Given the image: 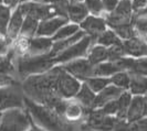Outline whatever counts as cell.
I'll list each match as a JSON object with an SVG mask.
<instances>
[{
  "instance_id": "obj_1",
  "label": "cell",
  "mask_w": 147,
  "mask_h": 131,
  "mask_svg": "<svg viewBox=\"0 0 147 131\" xmlns=\"http://www.w3.org/2000/svg\"><path fill=\"white\" fill-rule=\"evenodd\" d=\"M61 72V65H55L50 71L42 74L31 75L23 80L22 92L26 97L33 102L45 105L53 109L61 99L57 94V83Z\"/></svg>"
},
{
  "instance_id": "obj_2",
  "label": "cell",
  "mask_w": 147,
  "mask_h": 131,
  "mask_svg": "<svg viewBox=\"0 0 147 131\" xmlns=\"http://www.w3.org/2000/svg\"><path fill=\"white\" fill-rule=\"evenodd\" d=\"M24 108L34 124L45 131H73V126L50 107L33 102L23 95Z\"/></svg>"
},
{
  "instance_id": "obj_3",
  "label": "cell",
  "mask_w": 147,
  "mask_h": 131,
  "mask_svg": "<svg viewBox=\"0 0 147 131\" xmlns=\"http://www.w3.org/2000/svg\"><path fill=\"white\" fill-rule=\"evenodd\" d=\"M15 59L16 72L22 80H26L31 75L45 73L55 65H58L55 56H52L50 54H44V55L22 54L15 57Z\"/></svg>"
},
{
  "instance_id": "obj_4",
  "label": "cell",
  "mask_w": 147,
  "mask_h": 131,
  "mask_svg": "<svg viewBox=\"0 0 147 131\" xmlns=\"http://www.w3.org/2000/svg\"><path fill=\"white\" fill-rule=\"evenodd\" d=\"M32 119L26 108H12L0 114V131H27Z\"/></svg>"
},
{
  "instance_id": "obj_5",
  "label": "cell",
  "mask_w": 147,
  "mask_h": 131,
  "mask_svg": "<svg viewBox=\"0 0 147 131\" xmlns=\"http://www.w3.org/2000/svg\"><path fill=\"white\" fill-rule=\"evenodd\" d=\"M93 44H95V41L90 35L85 34L79 42L71 45L70 47H67L64 51L60 52L58 55H55V59H57L58 65L66 63V62H70V61L75 59V58L86 57L88 50Z\"/></svg>"
},
{
  "instance_id": "obj_6",
  "label": "cell",
  "mask_w": 147,
  "mask_h": 131,
  "mask_svg": "<svg viewBox=\"0 0 147 131\" xmlns=\"http://www.w3.org/2000/svg\"><path fill=\"white\" fill-rule=\"evenodd\" d=\"M82 83V80L67 73L61 66V72L57 83V94L63 99H74L75 95L79 93L81 88Z\"/></svg>"
},
{
  "instance_id": "obj_7",
  "label": "cell",
  "mask_w": 147,
  "mask_h": 131,
  "mask_svg": "<svg viewBox=\"0 0 147 131\" xmlns=\"http://www.w3.org/2000/svg\"><path fill=\"white\" fill-rule=\"evenodd\" d=\"M18 8L20 9V11H21L22 15H24V17L26 15H30V17L37 19L39 21L58 15L55 9L53 8L52 5L39 2V1H34V0L21 2L18 6Z\"/></svg>"
},
{
  "instance_id": "obj_8",
  "label": "cell",
  "mask_w": 147,
  "mask_h": 131,
  "mask_svg": "<svg viewBox=\"0 0 147 131\" xmlns=\"http://www.w3.org/2000/svg\"><path fill=\"white\" fill-rule=\"evenodd\" d=\"M21 89L17 84L0 87V114L12 108H24Z\"/></svg>"
},
{
  "instance_id": "obj_9",
  "label": "cell",
  "mask_w": 147,
  "mask_h": 131,
  "mask_svg": "<svg viewBox=\"0 0 147 131\" xmlns=\"http://www.w3.org/2000/svg\"><path fill=\"white\" fill-rule=\"evenodd\" d=\"M103 17L106 20L109 28L133 22L134 11L132 7V0H119L116 9L110 13H105Z\"/></svg>"
},
{
  "instance_id": "obj_10",
  "label": "cell",
  "mask_w": 147,
  "mask_h": 131,
  "mask_svg": "<svg viewBox=\"0 0 147 131\" xmlns=\"http://www.w3.org/2000/svg\"><path fill=\"white\" fill-rule=\"evenodd\" d=\"M67 73L75 76L80 80H85L88 77H92L93 75V67L94 65L90 63L86 57H80L72 59L70 62H66L63 64H60Z\"/></svg>"
},
{
  "instance_id": "obj_11",
  "label": "cell",
  "mask_w": 147,
  "mask_h": 131,
  "mask_svg": "<svg viewBox=\"0 0 147 131\" xmlns=\"http://www.w3.org/2000/svg\"><path fill=\"white\" fill-rule=\"evenodd\" d=\"M107 23L103 15H88L83 21L80 23V29L83 30L88 35L92 37L96 42V39L101 33H103L107 29Z\"/></svg>"
},
{
  "instance_id": "obj_12",
  "label": "cell",
  "mask_w": 147,
  "mask_h": 131,
  "mask_svg": "<svg viewBox=\"0 0 147 131\" xmlns=\"http://www.w3.org/2000/svg\"><path fill=\"white\" fill-rule=\"evenodd\" d=\"M69 19L66 17H62V15H55L49 19H44L39 22V27H38L37 37H52L58 30L63 27L64 24L69 23Z\"/></svg>"
},
{
  "instance_id": "obj_13",
  "label": "cell",
  "mask_w": 147,
  "mask_h": 131,
  "mask_svg": "<svg viewBox=\"0 0 147 131\" xmlns=\"http://www.w3.org/2000/svg\"><path fill=\"white\" fill-rule=\"evenodd\" d=\"M123 46L126 56H132V57L147 56V41L140 35L123 41Z\"/></svg>"
},
{
  "instance_id": "obj_14",
  "label": "cell",
  "mask_w": 147,
  "mask_h": 131,
  "mask_svg": "<svg viewBox=\"0 0 147 131\" xmlns=\"http://www.w3.org/2000/svg\"><path fill=\"white\" fill-rule=\"evenodd\" d=\"M123 92L124 90L122 88L117 87V86H115L113 84H110L109 86H106L104 88L103 90H101L100 93L96 94L95 100L93 102L91 109H100V108H102L105 104L117 99Z\"/></svg>"
},
{
  "instance_id": "obj_15",
  "label": "cell",
  "mask_w": 147,
  "mask_h": 131,
  "mask_svg": "<svg viewBox=\"0 0 147 131\" xmlns=\"http://www.w3.org/2000/svg\"><path fill=\"white\" fill-rule=\"evenodd\" d=\"M53 40L49 37H33L30 39L29 47L26 54L30 55H44L51 52Z\"/></svg>"
},
{
  "instance_id": "obj_16",
  "label": "cell",
  "mask_w": 147,
  "mask_h": 131,
  "mask_svg": "<svg viewBox=\"0 0 147 131\" xmlns=\"http://www.w3.org/2000/svg\"><path fill=\"white\" fill-rule=\"evenodd\" d=\"M23 20H24V15H22L20 9L17 7L12 11L10 21H9V24H8L7 35H6V40H7V42L10 45H11L12 42H15L16 40L18 39V37L20 35V31H21Z\"/></svg>"
},
{
  "instance_id": "obj_17",
  "label": "cell",
  "mask_w": 147,
  "mask_h": 131,
  "mask_svg": "<svg viewBox=\"0 0 147 131\" xmlns=\"http://www.w3.org/2000/svg\"><path fill=\"white\" fill-rule=\"evenodd\" d=\"M144 117V96L133 95L132 102L127 110L126 120L128 122H135Z\"/></svg>"
},
{
  "instance_id": "obj_18",
  "label": "cell",
  "mask_w": 147,
  "mask_h": 131,
  "mask_svg": "<svg viewBox=\"0 0 147 131\" xmlns=\"http://www.w3.org/2000/svg\"><path fill=\"white\" fill-rule=\"evenodd\" d=\"M90 15L88 8L84 2H71L67 9V19L72 23H76L80 25L88 15Z\"/></svg>"
},
{
  "instance_id": "obj_19",
  "label": "cell",
  "mask_w": 147,
  "mask_h": 131,
  "mask_svg": "<svg viewBox=\"0 0 147 131\" xmlns=\"http://www.w3.org/2000/svg\"><path fill=\"white\" fill-rule=\"evenodd\" d=\"M85 34H86V33H85L83 30H80V31H78L75 34H73L72 37H67L65 40H61V41H55V42H53L51 52H50L49 54L52 55V56L58 55L60 52L64 51L67 47H70L71 45H73V44H75L76 42H79Z\"/></svg>"
},
{
  "instance_id": "obj_20",
  "label": "cell",
  "mask_w": 147,
  "mask_h": 131,
  "mask_svg": "<svg viewBox=\"0 0 147 131\" xmlns=\"http://www.w3.org/2000/svg\"><path fill=\"white\" fill-rule=\"evenodd\" d=\"M86 58L91 64L97 65L109 59V50L106 46H103L101 44H93L88 50Z\"/></svg>"
},
{
  "instance_id": "obj_21",
  "label": "cell",
  "mask_w": 147,
  "mask_h": 131,
  "mask_svg": "<svg viewBox=\"0 0 147 131\" xmlns=\"http://www.w3.org/2000/svg\"><path fill=\"white\" fill-rule=\"evenodd\" d=\"M96 93H94L91 88L88 86L86 83H82V86L79 90V93L75 95L74 99L78 102H80L82 106L86 109H91L93 102L95 100Z\"/></svg>"
},
{
  "instance_id": "obj_22",
  "label": "cell",
  "mask_w": 147,
  "mask_h": 131,
  "mask_svg": "<svg viewBox=\"0 0 147 131\" xmlns=\"http://www.w3.org/2000/svg\"><path fill=\"white\" fill-rule=\"evenodd\" d=\"M84 109L85 108L82 106L80 102H78L76 100L73 102L72 99H70L65 110H64L63 117L65 118V120H67L69 122L78 121V120H80L82 117L84 116Z\"/></svg>"
},
{
  "instance_id": "obj_23",
  "label": "cell",
  "mask_w": 147,
  "mask_h": 131,
  "mask_svg": "<svg viewBox=\"0 0 147 131\" xmlns=\"http://www.w3.org/2000/svg\"><path fill=\"white\" fill-rule=\"evenodd\" d=\"M132 95H144L147 94V76L131 74V84L128 89Z\"/></svg>"
},
{
  "instance_id": "obj_24",
  "label": "cell",
  "mask_w": 147,
  "mask_h": 131,
  "mask_svg": "<svg viewBox=\"0 0 147 131\" xmlns=\"http://www.w3.org/2000/svg\"><path fill=\"white\" fill-rule=\"evenodd\" d=\"M119 72L116 64L111 61H105L93 67V75L92 76H101V77H111L112 75Z\"/></svg>"
},
{
  "instance_id": "obj_25",
  "label": "cell",
  "mask_w": 147,
  "mask_h": 131,
  "mask_svg": "<svg viewBox=\"0 0 147 131\" xmlns=\"http://www.w3.org/2000/svg\"><path fill=\"white\" fill-rule=\"evenodd\" d=\"M39 22L40 21L37 20V19H34V18H32L30 15H26L23 23H22V28L19 37H28V39L36 37L38 27H39Z\"/></svg>"
},
{
  "instance_id": "obj_26",
  "label": "cell",
  "mask_w": 147,
  "mask_h": 131,
  "mask_svg": "<svg viewBox=\"0 0 147 131\" xmlns=\"http://www.w3.org/2000/svg\"><path fill=\"white\" fill-rule=\"evenodd\" d=\"M95 43L101 44V45L106 46V47H110L112 45H116V44L123 43V41L118 37L117 34L114 32V30H112L111 28H107L103 33H101V34L98 35V37L96 39Z\"/></svg>"
},
{
  "instance_id": "obj_27",
  "label": "cell",
  "mask_w": 147,
  "mask_h": 131,
  "mask_svg": "<svg viewBox=\"0 0 147 131\" xmlns=\"http://www.w3.org/2000/svg\"><path fill=\"white\" fill-rule=\"evenodd\" d=\"M133 95L129 90H124L122 95L117 98L118 102V112L116 115V118L119 120H125L127 116V110L132 102Z\"/></svg>"
},
{
  "instance_id": "obj_28",
  "label": "cell",
  "mask_w": 147,
  "mask_h": 131,
  "mask_svg": "<svg viewBox=\"0 0 147 131\" xmlns=\"http://www.w3.org/2000/svg\"><path fill=\"white\" fill-rule=\"evenodd\" d=\"M80 25L76 24V23H72V22H69L64 24L63 27H61L58 32L52 37L53 42L55 41H61V40H65L67 37H72L73 34H75L78 31H80Z\"/></svg>"
},
{
  "instance_id": "obj_29",
  "label": "cell",
  "mask_w": 147,
  "mask_h": 131,
  "mask_svg": "<svg viewBox=\"0 0 147 131\" xmlns=\"http://www.w3.org/2000/svg\"><path fill=\"white\" fill-rule=\"evenodd\" d=\"M111 29L114 30V32L117 34L118 37L122 41H125V40H128L131 37L137 35V32L135 30V27H134V23L133 22L119 24V25H115V27H112Z\"/></svg>"
},
{
  "instance_id": "obj_30",
  "label": "cell",
  "mask_w": 147,
  "mask_h": 131,
  "mask_svg": "<svg viewBox=\"0 0 147 131\" xmlns=\"http://www.w3.org/2000/svg\"><path fill=\"white\" fill-rule=\"evenodd\" d=\"M111 84L122 88L123 90H128L129 89V84H131V74L126 71H119L110 77Z\"/></svg>"
},
{
  "instance_id": "obj_31",
  "label": "cell",
  "mask_w": 147,
  "mask_h": 131,
  "mask_svg": "<svg viewBox=\"0 0 147 131\" xmlns=\"http://www.w3.org/2000/svg\"><path fill=\"white\" fill-rule=\"evenodd\" d=\"M83 82L86 83L88 87L96 94L100 93L101 90H103L104 88L111 84L110 77H101V76H92V77H88Z\"/></svg>"
},
{
  "instance_id": "obj_32",
  "label": "cell",
  "mask_w": 147,
  "mask_h": 131,
  "mask_svg": "<svg viewBox=\"0 0 147 131\" xmlns=\"http://www.w3.org/2000/svg\"><path fill=\"white\" fill-rule=\"evenodd\" d=\"M12 11L9 7L0 3V37H6L7 35L8 24L12 15Z\"/></svg>"
},
{
  "instance_id": "obj_33",
  "label": "cell",
  "mask_w": 147,
  "mask_h": 131,
  "mask_svg": "<svg viewBox=\"0 0 147 131\" xmlns=\"http://www.w3.org/2000/svg\"><path fill=\"white\" fill-rule=\"evenodd\" d=\"M128 73L135 74V75H142V76H147V56L134 57L132 67L128 71Z\"/></svg>"
},
{
  "instance_id": "obj_34",
  "label": "cell",
  "mask_w": 147,
  "mask_h": 131,
  "mask_svg": "<svg viewBox=\"0 0 147 131\" xmlns=\"http://www.w3.org/2000/svg\"><path fill=\"white\" fill-rule=\"evenodd\" d=\"M83 2H84V5L88 8L90 15H105L102 0H84Z\"/></svg>"
},
{
  "instance_id": "obj_35",
  "label": "cell",
  "mask_w": 147,
  "mask_h": 131,
  "mask_svg": "<svg viewBox=\"0 0 147 131\" xmlns=\"http://www.w3.org/2000/svg\"><path fill=\"white\" fill-rule=\"evenodd\" d=\"M107 50H109V59L107 61H111V62H115L123 56H126L123 43L112 45L110 47H107Z\"/></svg>"
},
{
  "instance_id": "obj_36",
  "label": "cell",
  "mask_w": 147,
  "mask_h": 131,
  "mask_svg": "<svg viewBox=\"0 0 147 131\" xmlns=\"http://www.w3.org/2000/svg\"><path fill=\"white\" fill-rule=\"evenodd\" d=\"M70 0H50V5L55 9L58 15L66 17L67 18V9L70 6Z\"/></svg>"
},
{
  "instance_id": "obj_37",
  "label": "cell",
  "mask_w": 147,
  "mask_h": 131,
  "mask_svg": "<svg viewBox=\"0 0 147 131\" xmlns=\"http://www.w3.org/2000/svg\"><path fill=\"white\" fill-rule=\"evenodd\" d=\"M101 112H103L104 115L106 116H115L117 115L118 112V102L117 99L112 100V102L105 104L102 108H100Z\"/></svg>"
},
{
  "instance_id": "obj_38",
  "label": "cell",
  "mask_w": 147,
  "mask_h": 131,
  "mask_svg": "<svg viewBox=\"0 0 147 131\" xmlns=\"http://www.w3.org/2000/svg\"><path fill=\"white\" fill-rule=\"evenodd\" d=\"M102 2H103L105 13H110V12L114 11L116 9L119 0H102Z\"/></svg>"
},
{
  "instance_id": "obj_39",
  "label": "cell",
  "mask_w": 147,
  "mask_h": 131,
  "mask_svg": "<svg viewBox=\"0 0 147 131\" xmlns=\"http://www.w3.org/2000/svg\"><path fill=\"white\" fill-rule=\"evenodd\" d=\"M147 6V0H132V7L134 13L140 11Z\"/></svg>"
},
{
  "instance_id": "obj_40",
  "label": "cell",
  "mask_w": 147,
  "mask_h": 131,
  "mask_svg": "<svg viewBox=\"0 0 147 131\" xmlns=\"http://www.w3.org/2000/svg\"><path fill=\"white\" fill-rule=\"evenodd\" d=\"M9 47H10V44L7 42L6 37H0V54L6 55L9 51Z\"/></svg>"
},
{
  "instance_id": "obj_41",
  "label": "cell",
  "mask_w": 147,
  "mask_h": 131,
  "mask_svg": "<svg viewBox=\"0 0 147 131\" xmlns=\"http://www.w3.org/2000/svg\"><path fill=\"white\" fill-rule=\"evenodd\" d=\"M0 3L9 7L11 10H15L20 5V0H0Z\"/></svg>"
},
{
  "instance_id": "obj_42",
  "label": "cell",
  "mask_w": 147,
  "mask_h": 131,
  "mask_svg": "<svg viewBox=\"0 0 147 131\" xmlns=\"http://www.w3.org/2000/svg\"><path fill=\"white\" fill-rule=\"evenodd\" d=\"M27 131H45V130H44V129H42L41 127L37 126V124H34L33 121H32V124H31V127H30V128Z\"/></svg>"
},
{
  "instance_id": "obj_43",
  "label": "cell",
  "mask_w": 147,
  "mask_h": 131,
  "mask_svg": "<svg viewBox=\"0 0 147 131\" xmlns=\"http://www.w3.org/2000/svg\"><path fill=\"white\" fill-rule=\"evenodd\" d=\"M147 117V94L144 95V117Z\"/></svg>"
},
{
  "instance_id": "obj_44",
  "label": "cell",
  "mask_w": 147,
  "mask_h": 131,
  "mask_svg": "<svg viewBox=\"0 0 147 131\" xmlns=\"http://www.w3.org/2000/svg\"><path fill=\"white\" fill-rule=\"evenodd\" d=\"M34 1H39V2H43V3H50V0H34Z\"/></svg>"
},
{
  "instance_id": "obj_45",
  "label": "cell",
  "mask_w": 147,
  "mask_h": 131,
  "mask_svg": "<svg viewBox=\"0 0 147 131\" xmlns=\"http://www.w3.org/2000/svg\"><path fill=\"white\" fill-rule=\"evenodd\" d=\"M84 0H70V2H83Z\"/></svg>"
},
{
  "instance_id": "obj_46",
  "label": "cell",
  "mask_w": 147,
  "mask_h": 131,
  "mask_svg": "<svg viewBox=\"0 0 147 131\" xmlns=\"http://www.w3.org/2000/svg\"><path fill=\"white\" fill-rule=\"evenodd\" d=\"M24 1H30V0H20V3H21V2H24Z\"/></svg>"
},
{
  "instance_id": "obj_47",
  "label": "cell",
  "mask_w": 147,
  "mask_h": 131,
  "mask_svg": "<svg viewBox=\"0 0 147 131\" xmlns=\"http://www.w3.org/2000/svg\"><path fill=\"white\" fill-rule=\"evenodd\" d=\"M144 39H145V40H146V41H147V34H146V35H145V37H144Z\"/></svg>"
}]
</instances>
